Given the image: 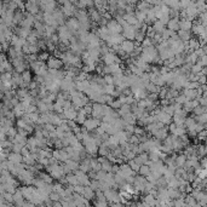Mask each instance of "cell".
Masks as SVG:
<instances>
[{
    "instance_id": "cell-1",
    "label": "cell",
    "mask_w": 207,
    "mask_h": 207,
    "mask_svg": "<svg viewBox=\"0 0 207 207\" xmlns=\"http://www.w3.org/2000/svg\"><path fill=\"white\" fill-rule=\"evenodd\" d=\"M108 29H109V32H111L113 34H118V33L121 30V27H120L116 22H110L109 26H108Z\"/></svg>"
},
{
    "instance_id": "cell-2",
    "label": "cell",
    "mask_w": 207,
    "mask_h": 207,
    "mask_svg": "<svg viewBox=\"0 0 207 207\" xmlns=\"http://www.w3.org/2000/svg\"><path fill=\"white\" fill-rule=\"evenodd\" d=\"M79 20L78 18H73V20H70V21H68V23H67V27L69 28V29H78L79 28Z\"/></svg>"
},
{
    "instance_id": "cell-3",
    "label": "cell",
    "mask_w": 207,
    "mask_h": 207,
    "mask_svg": "<svg viewBox=\"0 0 207 207\" xmlns=\"http://www.w3.org/2000/svg\"><path fill=\"white\" fill-rule=\"evenodd\" d=\"M9 159H10V161L11 162H13V164H18L21 161V159H22V156L18 154V153H15V154H11L10 156H9Z\"/></svg>"
},
{
    "instance_id": "cell-4",
    "label": "cell",
    "mask_w": 207,
    "mask_h": 207,
    "mask_svg": "<svg viewBox=\"0 0 207 207\" xmlns=\"http://www.w3.org/2000/svg\"><path fill=\"white\" fill-rule=\"evenodd\" d=\"M133 43H131V41H125L124 44H122V50H125L126 52H131L133 50Z\"/></svg>"
},
{
    "instance_id": "cell-5",
    "label": "cell",
    "mask_w": 207,
    "mask_h": 207,
    "mask_svg": "<svg viewBox=\"0 0 207 207\" xmlns=\"http://www.w3.org/2000/svg\"><path fill=\"white\" fill-rule=\"evenodd\" d=\"M60 61H56V60H51L50 61V63H49V67H51V68H58L60 67Z\"/></svg>"
},
{
    "instance_id": "cell-6",
    "label": "cell",
    "mask_w": 207,
    "mask_h": 207,
    "mask_svg": "<svg viewBox=\"0 0 207 207\" xmlns=\"http://www.w3.org/2000/svg\"><path fill=\"white\" fill-rule=\"evenodd\" d=\"M149 171H150V170H149L148 166H142V167H141V173H142V175H149Z\"/></svg>"
},
{
    "instance_id": "cell-7",
    "label": "cell",
    "mask_w": 207,
    "mask_h": 207,
    "mask_svg": "<svg viewBox=\"0 0 207 207\" xmlns=\"http://www.w3.org/2000/svg\"><path fill=\"white\" fill-rule=\"evenodd\" d=\"M29 80H30V74H29V71H24V73H23V81L28 83Z\"/></svg>"
},
{
    "instance_id": "cell-8",
    "label": "cell",
    "mask_w": 207,
    "mask_h": 207,
    "mask_svg": "<svg viewBox=\"0 0 207 207\" xmlns=\"http://www.w3.org/2000/svg\"><path fill=\"white\" fill-rule=\"evenodd\" d=\"M51 197H52L53 200H57V199H60V195H57V194H52Z\"/></svg>"
},
{
    "instance_id": "cell-9",
    "label": "cell",
    "mask_w": 207,
    "mask_h": 207,
    "mask_svg": "<svg viewBox=\"0 0 207 207\" xmlns=\"http://www.w3.org/2000/svg\"><path fill=\"white\" fill-rule=\"evenodd\" d=\"M105 81H107V84H111L113 83V79L110 77H108V78H105Z\"/></svg>"
},
{
    "instance_id": "cell-10",
    "label": "cell",
    "mask_w": 207,
    "mask_h": 207,
    "mask_svg": "<svg viewBox=\"0 0 207 207\" xmlns=\"http://www.w3.org/2000/svg\"><path fill=\"white\" fill-rule=\"evenodd\" d=\"M127 1H128V3H135L136 0H127Z\"/></svg>"
}]
</instances>
